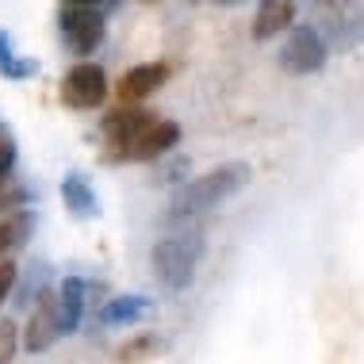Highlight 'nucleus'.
<instances>
[{
    "label": "nucleus",
    "mask_w": 364,
    "mask_h": 364,
    "mask_svg": "<svg viewBox=\"0 0 364 364\" xmlns=\"http://www.w3.org/2000/svg\"><path fill=\"white\" fill-rule=\"evenodd\" d=\"M250 176H253L250 161H223L208 173L192 176V181H184L181 188L173 192L169 219L173 223H188V219H196V215H208L215 208H223L226 200H234V196L250 184Z\"/></svg>",
    "instance_id": "nucleus-1"
},
{
    "label": "nucleus",
    "mask_w": 364,
    "mask_h": 364,
    "mask_svg": "<svg viewBox=\"0 0 364 364\" xmlns=\"http://www.w3.org/2000/svg\"><path fill=\"white\" fill-rule=\"evenodd\" d=\"M203 253H208V238H203V226L181 223L173 226L165 238H157L150 264H154V277L165 284L169 291H184L192 288L196 269H200Z\"/></svg>",
    "instance_id": "nucleus-2"
},
{
    "label": "nucleus",
    "mask_w": 364,
    "mask_h": 364,
    "mask_svg": "<svg viewBox=\"0 0 364 364\" xmlns=\"http://www.w3.org/2000/svg\"><path fill=\"white\" fill-rule=\"evenodd\" d=\"M311 31L322 38L326 50L349 54L364 43V4L357 0H307Z\"/></svg>",
    "instance_id": "nucleus-3"
},
{
    "label": "nucleus",
    "mask_w": 364,
    "mask_h": 364,
    "mask_svg": "<svg viewBox=\"0 0 364 364\" xmlns=\"http://www.w3.org/2000/svg\"><path fill=\"white\" fill-rule=\"evenodd\" d=\"M326 58H330V50L322 46V38L314 35L307 23H299V27L288 31V38H284L277 62L288 77H311V73H318L322 65H326Z\"/></svg>",
    "instance_id": "nucleus-4"
},
{
    "label": "nucleus",
    "mask_w": 364,
    "mask_h": 364,
    "mask_svg": "<svg viewBox=\"0 0 364 364\" xmlns=\"http://www.w3.org/2000/svg\"><path fill=\"white\" fill-rule=\"evenodd\" d=\"M104 100H107V73L96 62H77L62 77V104L77 107V112H96Z\"/></svg>",
    "instance_id": "nucleus-5"
},
{
    "label": "nucleus",
    "mask_w": 364,
    "mask_h": 364,
    "mask_svg": "<svg viewBox=\"0 0 364 364\" xmlns=\"http://www.w3.org/2000/svg\"><path fill=\"white\" fill-rule=\"evenodd\" d=\"M58 27H62V38H65V46H70L73 54H92L107 35V23H104L100 8L65 4L62 16H58Z\"/></svg>",
    "instance_id": "nucleus-6"
},
{
    "label": "nucleus",
    "mask_w": 364,
    "mask_h": 364,
    "mask_svg": "<svg viewBox=\"0 0 364 364\" xmlns=\"http://www.w3.org/2000/svg\"><path fill=\"white\" fill-rule=\"evenodd\" d=\"M62 338V314H58V291H43L31 307L23 333H19V346L27 353H46L54 341Z\"/></svg>",
    "instance_id": "nucleus-7"
},
{
    "label": "nucleus",
    "mask_w": 364,
    "mask_h": 364,
    "mask_svg": "<svg viewBox=\"0 0 364 364\" xmlns=\"http://www.w3.org/2000/svg\"><path fill=\"white\" fill-rule=\"evenodd\" d=\"M154 123H157L154 112H146V107H139V104H123V107H115V112L104 115L100 131H104L107 146H115V154H119V150H127V146L139 139V134L150 131Z\"/></svg>",
    "instance_id": "nucleus-8"
},
{
    "label": "nucleus",
    "mask_w": 364,
    "mask_h": 364,
    "mask_svg": "<svg viewBox=\"0 0 364 364\" xmlns=\"http://www.w3.org/2000/svg\"><path fill=\"white\" fill-rule=\"evenodd\" d=\"M181 142V127H176L173 119H157L146 134H139L127 150L112 154L115 161H157V157L173 154V146Z\"/></svg>",
    "instance_id": "nucleus-9"
},
{
    "label": "nucleus",
    "mask_w": 364,
    "mask_h": 364,
    "mask_svg": "<svg viewBox=\"0 0 364 364\" xmlns=\"http://www.w3.org/2000/svg\"><path fill=\"white\" fill-rule=\"evenodd\" d=\"M165 81H169V65H161V62H142V65H131V70L119 77L115 92H119L123 104H142L146 96H154Z\"/></svg>",
    "instance_id": "nucleus-10"
},
{
    "label": "nucleus",
    "mask_w": 364,
    "mask_h": 364,
    "mask_svg": "<svg viewBox=\"0 0 364 364\" xmlns=\"http://www.w3.org/2000/svg\"><path fill=\"white\" fill-rule=\"evenodd\" d=\"M154 314V299L150 295H115L96 311V322L104 330H123V326H139Z\"/></svg>",
    "instance_id": "nucleus-11"
},
{
    "label": "nucleus",
    "mask_w": 364,
    "mask_h": 364,
    "mask_svg": "<svg viewBox=\"0 0 364 364\" xmlns=\"http://www.w3.org/2000/svg\"><path fill=\"white\" fill-rule=\"evenodd\" d=\"M295 12H299L295 0H261L257 16H253V38H257V43H269V38H277L280 31H291Z\"/></svg>",
    "instance_id": "nucleus-12"
},
{
    "label": "nucleus",
    "mask_w": 364,
    "mask_h": 364,
    "mask_svg": "<svg viewBox=\"0 0 364 364\" xmlns=\"http://www.w3.org/2000/svg\"><path fill=\"white\" fill-rule=\"evenodd\" d=\"M88 311V280L81 277H65L62 284H58V314H62V338H70V333H77V326H81Z\"/></svg>",
    "instance_id": "nucleus-13"
},
{
    "label": "nucleus",
    "mask_w": 364,
    "mask_h": 364,
    "mask_svg": "<svg viewBox=\"0 0 364 364\" xmlns=\"http://www.w3.org/2000/svg\"><path fill=\"white\" fill-rule=\"evenodd\" d=\"M62 200H65V211L73 215V219H96L100 215V200H96V192H92V184H88V176L85 173H65V181H62Z\"/></svg>",
    "instance_id": "nucleus-14"
},
{
    "label": "nucleus",
    "mask_w": 364,
    "mask_h": 364,
    "mask_svg": "<svg viewBox=\"0 0 364 364\" xmlns=\"http://www.w3.org/2000/svg\"><path fill=\"white\" fill-rule=\"evenodd\" d=\"M31 234H35V208L8 211L4 219H0V261H8L19 245H27Z\"/></svg>",
    "instance_id": "nucleus-15"
},
{
    "label": "nucleus",
    "mask_w": 364,
    "mask_h": 364,
    "mask_svg": "<svg viewBox=\"0 0 364 364\" xmlns=\"http://www.w3.org/2000/svg\"><path fill=\"white\" fill-rule=\"evenodd\" d=\"M0 73L12 77V81H27V77L38 73V62L35 58H19L16 46H12V35L0 31Z\"/></svg>",
    "instance_id": "nucleus-16"
},
{
    "label": "nucleus",
    "mask_w": 364,
    "mask_h": 364,
    "mask_svg": "<svg viewBox=\"0 0 364 364\" xmlns=\"http://www.w3.org/2000/svg\"><path fill=\"white\" fill-rule=\"evenodd\" d=\"M12 169H16V139L4 123H0V184L12 181Z\"/></svg>",
    "instance_id": "nucleus-17"
},
{
    "label": "nucleus",
    "mask_w": 364,
    "mask_h": 364,
    "mask_svg": "<svg viewBox=\"0 0 364 364\" xmlns=\"http://www.w3.org/2000/svg\"><path fill=\"white\" fill-rule=\"evenodd\" d=\"M19 353V326L16 322H0V364H12Z\"/></svg>",
    "instance_id": "nucleus-18"
},
{
    "label": "nucleus",
    "mask_w": 364,
    "mask_h": 364,
    "mask_svg": "<svg viewBox=\"0 0 364 364\" xmlns=\"http://www.w3.org/2000/svg\"><path fill=\"white\" fill-rule=\"evenodd\" d=\"M154 349H161V341L157 338H134V341H127V346L119 349V360L127 364V360H139V357H146V353H154Z\"/></svg>",
    "instance_id": "nucleus-19"
},
{
    "label": "nucleus",
    "mask_w": 364,
    "mask_h": 364,
    "mask_svg": "<svg viewBox=\"0 0 364 364\" xmlns=\"http://www.w3.org/2000/svg\"><path fill=\"white\" fill-rule=\"evenodd\" d=\"M16 277H19L16 261H12V257H8V261H0V307H4V299L12 295V288H16Z\"/></svg>",
    "instance_id": "nucleus-20"
},
{
    "label": "nucleus",
    "mask_w": 364,
    "mask_h": 364,
    "mask_svg": "<svg viewBox=\"0 0 364 364\" xmlns=\"http://www.w3.org/2000/svg\"><path fill=\"white\" fill-rule=\"evenodd\" d=\"M65 4H77V8H96V4H104V0H65Z\"/></svg>",
    "instance_id": "nucleus-21"
},
{
    "label": "nucleus",
    "mask_w": 364,
    "mask_h": 364,
    "mask_svg": "<svg viewBox=\"0 0 364 364\" xmlns=\"http://www.w3.org/2000/svg\"><path fill=\"white\" fill-rule=\"evenodd\" d=\"M219 4H226V8H234V4H245V0H219Z\"/></svg>",
    "instance_id": "nucleus-22"
},
{
    "label": "nucleus",
    "mask_w": 364,
    "mask_h": 364,
    "mask_svg": "<svg viewBox=\"0 0 364 364\" xmlns=\"http://www.w3.org/2000/svg\"><path fill=\"white\" fill-rule=\"evenodd\" d=\"M188 4H200V0H188Z\"/></svg>",
    "instance_id": "nucleus-23"
},
{
    "label": "nucleus",
    "mask_w": 364,
    "mask_h": 364,
    "mask_svg": "<svg viewBox=\"0 0 364 364\" xmlns=\"http://www.w3.org/2000/svg\"><path fill=\"white\" fill-rule=\"evenodd\" d=\"M357 4H364V0H357Z\"/></svg>",
    "instance_id": "nucleus-24"
}]
</instances>
